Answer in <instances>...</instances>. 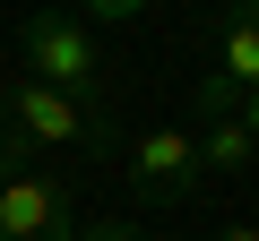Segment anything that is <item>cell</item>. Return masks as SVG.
<instances>
[{"instance_id": "cell-9", "label": "cell", "mask_w": 259, "mask_h": 241, "mask_svg": "<svg viewBox=\"0 0 259 241\" xmlns=\"http://www.w3.org/2000/svg\"><path fill=\"white\" fill-rule=\"evenodd\" d=\"M26 164H44V155H35L26 138H18V120L0 112V172H26Z\"/></svg>"}, {"instance_id": "cell-5", "label": "cell", "mask_w": 259, "mask_h": 241, "mask_svg": "<svg viewBox=\"0 0 259 241\" xmlns=\"http://www.w3.org/2000/svg\"><path fill=\"white\" fill-rule=\"evenodd\" d=\"M207 69H225L242 95L259 86V0H233V9L216 18V61Z\"/></svg>"}, {"instance_id": "cell-8", "label": "cell", "mask_w": 259, "mask_h": 241, "mask_svg": "<svg viewBox=\"0 0 259 241\" xmlns=\"http://www.w3.org/2000/svg\"><path fill=\"white\" fill-rule=\"evenodd\" d=\"M78 9H87V26H139L156 0H78Z\"/></svg>"}, {"instance_id": "cell-7", "label": "cell", "mask_w": 259, "mask_h": 241, "mask_svg": "<svg viewBox=\"0 0 259 241\" xmlns=\"http://www.w3.org/2000/svg\"><path fill=\"white\" fill-rule=\"evenodd\" d=\"M190 112H199V120H233V112H242V86H233L225 69H199V86H190Z\"/></svg>"}, {"instance_id": "cell-6", "label": "cell", "mask_w": 259, "mask_h": 241, "mask_svg": "<svg viewBox=\"0 0 259 241\" xmlns=\"http://www.w3.org/2000/svg\"><path fill=\"white\" fill-rule=\"evenodd\" d=\"M259 147L242 138V120H199V172H250Z\"/></svg>"}, {"instance_id": "cell-3", "label": "cell", "mask_w": 259, "mask_h": 241, "mask_svg": "<svg viewBox=\"0 0 259 241\" xmlns=\"http://www.w3.org/2000/svg\"><path fill=\"white\" fill-rule=\"evenodd\" d=\"M0 241H78V207L69 181L26 164V172H0Z\"/></svg>"}, {"instance_id": "cell-4", "label": "cell", "mask_w": 259, "mask_h": 241, "mask_svg": "<svg viewBox=\"0 0 259 241\" xmlns=\"http://www.w3.org/2000/svg\"><path fill=\"white\" fill-rule=\"evenodd\" d=\"M121 172H130V190L139 198H156V207H173V198H190L207 172H199V138L190 130H139L121 147Z\"/></svg>"}, {"instance_id": "cell-1", "label": "cell", "mask_w": 259, "mask_h": 241, "mask_svg": "<svg viewBox=\"0 0 259 241\" xmlns=\"http://www.w3.org/2000/svg\"><path fill=\"white\" fill-rule=\"evenodd\" d=\"M0 112L18 120V138H26L35 155H69V147H87V155H121L112 103H78V95H61V86L9 78V86H0Z\"/></svg>"}, {"instance_id": "cell-12", "label": "cell", "mask_w": 259, "mask_h": 241, "mask_svg": "<svg viewBox=\"0 0 259 241\" xmlns=\"http://www.w3.org/2000/svg\"><path fill=\"white\" fill-rule=\"evenodd\" d=\"M216 241H259V224H225V232H216Z\"/></svg>"}, {"instance_id": "cell-10", "label": "cell", "mask_w": 259, "mask_h": 241, "mask_svg": "<svg viewBox=\"0 0 259 241\" xmlns=\"http://www.w3.org/2000/svg\"><path fill=\"white\" fill-rule=\"evenodd\" d=\"M78 241H139V224H121V215L112 224H78Z\"/></svg>"}, {"instance_id": "cell-11", "label": "cell", "mask_w": 259, "mask_h": 241, "mask_svg": "<svg viewBox=\"0 0 259 241\" xmlns=\"http://www.w3.org/2000/svg\"><path fill=\"white\" fill-rule=\"evenodd\" d=\"M233 120H242V138H250V147H259V86H250V95H242V112H233Z\"/></svg>"}, {"instance_id": "cell-2", "label": "cell", "mask_w": 259, "mask_h": 241, "mask_svg": "<svg viewBox=\"0 0 259 241\" xmlns=\"http://www.w3.org/2000/svg\"><path fill=\"white\" fill-rule=\"evenodd\" d=\"M18 78L61 86L78 103H104V43H95V26L69 18V9H35L18 26Z\"/></svg>"}]
</instances>
